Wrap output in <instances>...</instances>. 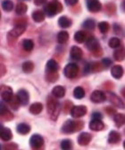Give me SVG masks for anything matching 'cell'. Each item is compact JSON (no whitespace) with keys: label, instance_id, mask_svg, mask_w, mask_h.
Segmentation results:
<instances>
[{"label":"cell","instance_id":"obj_30","mask_svg":"<svg viewBox=\"0 0 125 150\" xmlns=\"http://www.w3.org/2000/svg\"><path fill=\"white\" fill-rule=\"evenodd\" d=\"M74 40L78 43H83L86 40V33L82 31H79L74 34Z\"/></svg>","mask_w":125,"mask_h":150},{"label":"cell","instance_id":"obj_45","mask_svg":"<svg viewBox=\"0 0 125 150\" xmlns=\"http://www.w3.org/2000/svg\"><path fill=\"white\" fill-rule=\"evenodd\" d=\"M92 118L93 119H99V120H101L102 119V115L99 112H94L92 114Z\"/></svg>","mask_w":125,"mask_h":150},{"label":"cell","instance_id":"obj_43","mask_svg":"<svg viewBox=\"0 0 125 150\" xmlns=\"http://www.w3.org/2000/svg\"><path fill=\"white\" fill-rule=\"evenodd\" d=\"M34 3L37 6H42L47 3V0H34Z\"/></svg>","mask_w":125,"mask_h":150},{"label":"cell","instance_id":"obj_12","mask_svg":"<svg viewBox=\"0 0 125 150\" xmlns=\"http://www.w3.org/2000/svg\"><path fill=\"white\" fill-rule=\"evenodd\" d=\"M12 138H13L12 131L8 128H6L2 124H0V139L4 141H10Z\"/></svg>","mask_w":125,"mask_h":150},{"label":"cell","instance_id":"obj_33","mask_svg":"<svg viewBox=\"0 0 125 150\" xmlns=\"http://www.w3.org/2000/svg\"><path fill=\"white\" fill-rule=\"evenodd\" d=\"M22 47L26 51H31L34 48V43L32 42V40H30V39L24 40L22 42Z\"/></svg>","mask_w":125,"mask_h":150},{"label":"cell","instance_id":"obj_40","mask_svg":"<svg viewBox=\"0 0 125 150\" xmlns=\"http://www.w3.org/2000/svg\"><path fill=\"white\" fill-rule=\"evenodd\" d=\"M58 79L57 72H47V80L49 82H55Z\"/></svg>","mask_w":125,"mask_h":150},{"label":"cell","instance_id":"obj_29","mask_svg":"<svg viewBox=\"0 0 125 150\" xmlns=\"http://www.w3.org/2000/svg\"><path fill=\"white\" fill-rule=\"evenodd\" d=\"M58 24L61 27H63V28H68V27H70L72 25V21L66 16H62L58 20Z\"/></svg>","mask_w":125,"mask_h":150},{"label":"cell","instance_id":"obj_7","mask_svg":"<svg viewBox=\"0 0 125 150\" xmlns=\"http://www.w3.org/2000/svg\"><path fill=\"white\" fill-rule=\"evenodd\" d=\"M26 30V25L24 23H19L17 25H15L13 28L9 32V36H11L12 38H18L20 37Z\"/></svg>","mask_w":125,"mask_h":150},{"label":"cell","instance_id":"obj_32","mask_svg":"<svg viewBox=\"0 0 125 150\" xmlns=\"http://www.w3.org/2000/svg\"><path fill=\"white\" fill-rule=\"evenodd\" d=\"M73 95H74V97L76 98V99H82L83 97L85 96V91H84V89H83L82 87H80V86H78V87H76L75 89H74V91H73Z\"/></svg>","mask_w":125,"mask_h":150},{"label":"cell","instance_id":"obj_46","mask_svg":"<svg viewBox=\"0 0 125 150\" xmlns=\"http://www.w3.org/2000/svg\"><path fill=\"white\" fill-rule=\"evenodd\" d=\"M0 17H1V13H0Z\"/></svg>","mask_w":125,"mask_h":150},{"label":"cell","instance_id":"obj_42","mask_svg":"<svg viewBox=\"0 0 125 150\" xmlns=\"http://www.w3.org/2000/svg\"><path fill=\"white\" fill-rule=\"evenodd\" d=\"M102 64H103L105 67H109L111 64H112V61H111L109 59H104L102 60Z\"/></svg>","mask_w":125,"mask_h":150},{"label":"cell","instance_id":"obj_24","mask_svg":"<svg viewBox=\"0 0 125 150\" xmlns=\"http://www.w3.org/2000/svg\"><path fill=\"white\" fill-rule=\"evenodd\" d=\"M32 18L36 23H41V22H43L45 19V13L41 10H37V11L33 12Z\"/></svg>","mask_w":125,"mask_h":150},{"label":"cell","instance_id":"obj_36","mask_svg":"<svg viewBox=\"0 0 125 150\" xmlns=\"http://www.w3.org/2000/svg\"><path fill=\"white\" fill-rule=\"evenodd\" d=\"M2 7L5 11L10 12L13 8V3L11 1V0H5V1L2 3Z\"/></svg>","mask_w":125,"mask_h":150},{"label":"cell","instance_id":"obj_17","mask_svg":"<svg viewBox=\"0 0 125 150\" xmlns=\"http://www.w3.org/2000/svg\"><path fill=\"white\" fill-rule=\"evenodd\" d=\"M0 116L6 118L7 120H10L13 117L3 102H0Z\"/></svg>","mask_w":125,"mask_h":150},{"label":"cell","instance_id":"obj_13","mask_svg":"<svg viewBox=\"0 0 125 150\" xmlns=\"http://www.w3.org/2000/svg\"><path fill=\"white\" fill-rule=\"evenodd\" d=\"M91 135L88 132L80 133L78 137V143L80 146H87L91 141Z\"/></svg>","mask_w":125,"mask_h":150},{"label":"cell","instance_id":"obj_6","mask_svg":"<svg viewBox=\"0 0 125 150\" xmlns=\"http://www.w3.org/2000/svg\"><path fill=\"white\" fill-rule=\"evenodd\" d=\"M44 144V139L38 134H34L30 139V145L33 149H38Z\"/></svg>","mask_w":125,"mask_h":150},{"label":"cell","instance_id":"obj_21","mask_svg":"<svg viewBox=\"0 0 125 150\" xmlns=\"http://www.w3.org/2000/svg\"><path fill=\"white\" fill-rule=\"evenodd\" d=\"M107 140H108V142L110 144H116V143H118L121 140V135L117 131L113 130V131H111L109 133Z\"/></svg>","mask_w":125,"mask_h":150},{"label":"cell","instance_id":"obj_22","mask_svg":"<svg viewBox=\"0 0 125 150\" xmlns=\"http://www.w3.org/2000/svg\"><path fill=\"white\" fill-rule=\"evenodd\" d=\"M52 94L55 98H62L64 96V94H65V89L61 86H57L53 88Z\"/></svg>","mask_w":125,"mask_h":150},{"label":"cell","instance_id":"obj_25","mask_svg":"<svg viewBox=\"0 0 125 150\" xmlns=\"http://www.w3.org/2000/svg\"><path fill=\"white\" fill-rule=\"evenodd\" d=\"M17 131L22 135H26L31 131V127L26 123H21L17 126Z\"/></svg>","mask_w":125,"mask_h":150},{"label":"cell","instance_id":"obj_18","mask_svg":"<svg viewBox=\"0 0 125 150\" xmlns=\"http://www.w3.org/2000/svg\"><path fill=\"white\" fill-rule=\"evenodd\" d=\"M82 55L83 52L81 50L80 48L77 47V46H73L71 50V57L74 60H80L82 59Z\"/></svg>","mask_w":125,"mask_h":150},{"label":"cell","instance_id":"obj_31","mask_svg":"<svg viewBox=\"0 0 125 150\" xmlns=\"http://www.w3.org/2000/svg\"><path fill=\"white\" fill-rule=\"evenodd\" d=\"M69 39V34L67 32L65 31H63V32H60L58 34H57V40L58 42L61 43V44H64V43H66L67 40Z\"/></svg>","mask_w":125,"mask_h":150},{"label":"cell","instance_id":"obj_16","mask_svg":"<svg viewBox=\"0 0 125 150\" xmlns=\"http://www.w3.org/2000/svg\"><path fill=\"white\" fill-rule=\"evenodd\" d=\"M87 6H88V9L93 13H96L100 11L101 9V4L98 0H89Z\"/></svg>","mask_w":125,"mask_h":150},{"label":"cell","instance_id":"obj_4","mask_svg":"<svg viewBox=\"0 0 125 150\" xmlns=\"http://www.w3.org/2000/svg\"><path fill=\"white\" fill-rule=\"evenodd\" d=\"M79 73V67L75 64V63H70L68 64L65 67H64V74L67 78H75L77 76Z\"/></svg>","mask_w":125,"mask_h":150},{"label":"cell","instance_id":"obj_39","mask_svg":"<svg viewBox=\"0 0 125 150\" xmlns=\"http://www.w3.org/2000/svg\"><path fill=\"white\" fill-rule=\"evenodd\" d=\"M73 147L72 141L69 139H64L61 142V148L64 150H70Z\"/></svg>","mask_w":125,"mask_h":150},{"label":"cell","instance_id":"obj_14","mask_svg":"<svg viewBox=\"0 0 125 150\" xmlns=\"http://www.w3.org/2000/svg\"><path fill=\"white\" fill-rule=\"evenodd\" d=\"M107 98H109V101L112 103L114 105L121 108V109H123L124 108V104L122 103V101L117 96V95H115V93H107Z\"/></svg>","mask_w":125,"mask_h":150},{"label":"cell","instance_id":"obj_34","mask_svg":"<svg viewBox=\"0 0 125 150\" xmlns=\"http://www.w3.org/2000/svg\"><path fill=\"white\" fill-rule=\"evenodd\" d=\"M27 9H28L27 5H25L24 3H18L17 6H16L15 11H16L17 15L22 16V15H24V13L27 12Z\"/></svg>","mask_w":125,"mask_h":150},{"label":"cell","instance_id":"obj_27","mask_svg":"<svg viewBox=\"0 0 125 150\" xmlns=\"http://www.w3.org/2000/svg\"><path fill=\"white\" fill-rule=\"evenodd\" d=\"M117 50H115L114 52V58L117 61H122L124 59V50L123 48H116Z\"/></svg>","mask_w":125,"mask_h":150},{"label":"cell","instance_id":"obj_37","mask_svg":"<svg viewBox=\"0 0 125 150\" xmlns=\"http://www.w3.org/2000/svg\"><path fill=\"white\" fill-rule=\"evenodd\" d=\"M83 26H84V28L88 29V30H93L96 26V23H95V21L92 20V19H88L84 22L83 23Z\"/></svg>","mask_w":125,"mask_h":150},{"label":"cell","instance_id":"obj_3","mask_svg":"<svg viewBox=\"0 0 125 150\" xmlns=\"http://www.w3.org/2000/svg\"><path fill=\"white\" fill-rule=\"evenodd\" d=\"M63 9L62 5L59 2H50L45 6V12L48 16H54L60 13Z\"/></svg>","mask_w":125,"mask_h":150},{"label":"cell","instance_id":"obj_11","mask_svg":"<svg viewBox=\"0 0 125 150\" xmlns=\"http://www.w3.org/2000/svg\"><path fill=\"white\" fill-rule=\"evenodd\" d=\"M105 124L99 119H92L89 122V129L93 131H100L104 129Z\"/></svg>","mask_w":125,"mask_h":150},{"label":"cell","instance_id":"obj_19","mask_svg":"<svg viewBox=\"0 0 125 150\" xmlns=\"http://www.w3.org/2000/svg\"><path fill=\"white\" fill-rule=\"evenodd\" d=\"M111 74L115 78V79H120L122 76L123 74V69L122 67L120 65H115L112 67L111 69Z\"/></svg>","mask_w":125,"mask_h":150},{"label":"cell","instance_id":"obj_41","mask_svg":"<svg viewBox=\"0 0 125 150\" xmlns=\"http://www.w3.org/2000/svg\"><path fill=\"white\" fill-rule=\"evenodd\" d=\"M6 72V67L3 65V64H0V77L3 76Z\"/></svg>","mask_w":125,"mask_h":150},{"label":"cell","instance_id":"obj_38","mask_svg":"<svg viewBox=\"0 0 125 150\" xmlns=\"http://www.w3.org/2000/svg\"><path fill=\"white\" fill-rule=\"evenodd\" d=\"M109 23L107 22H101L98 23V29L102 33H105L109 30Z\"/></svg>","mask_w":125,"mask_h":150},{"label":"cell","instance_id":"obj_1","mask_svg":"<svg viewBox=\"0 0 125 150\" xmlns=\"http://www.w3.org/2000/svg\"><path fill=\"white\" fill-rule=\"evenodd\" d=\"M82 127H83V123L81 121H74L73 120H67L63 125L62 131L66 134H70L80 130Z\"/></svg>","mask_w":125,"mask_h":150},{"label":"cell","instance_id":"obj_8","mask_svg":"<svg viewBox=\"0 0 125 150\" xmlns=\"http://www.w3.org/2000/svg\"><path fill=\"white\" fill-rule=\"evenodd\" d=\"M90 100L93 102V103H103L106 100V94L102 92V91H99V90H96L94 91L91 95H90Z\"/></svg>","mask_w":125,"mask_h":150},{"label":"cell","instance_id":"obj_44","mask_svg":"<svg viewBox=\"0 0 125 150\" xmlns=\"http://www.w3.org/2000/svg\"><path fill=\"white\" fill-rule=\"evenodd\" d=\"M78 0H65V3L68 5V6H73L75 4H77Z\"/></svg>","mask_w":125,"mask_h":150},{"label":"cell","instance_id":"obj_20","mask_svg":"<svg viewBox=\"0 0 125 150\" xmlns=\"http://www.w3.org/2000/svg\"><path fill=\"white\" fill-rule=\"evenodd\" d=\"M59 69V65L58 63L54 60V59H50L47 61V65H46V69L47 72H57Z\"/></svg>","mask_w":125,"mask_h":150},{"label":"cell","instance_id":"obj_2","mask_svg":"<svg viewBox=\"0 0 125 150\" xmlns=\"http://www.w3.org/2000/svg\"><path fill=\"white\" fill-rule=\"evenodd\" d=\"M47 112L53 120H57L60 112V104L57 101L53 98H49L47 101Z\"/></svg>","mask_w":125,"mask_h":150},{"label":"cell","instance_id":"obj_47","mask_svg":"<svg viewBox=\"0 0 125 150\" xmlns=\"http://www.w3.org/2000/svg\"><path fill=\"white\" fill-rule=\"evenodd\" d=\"M0 149H1V146H0Z\"/></svg>","mask_w":125,"mask_h":150},{"label":"cell","instance_id":"obj_23","mask_svg":"<svg viewBox=\"0 0 125 150\" xmlns=\"http://www.w3.org/2000/svg\"><path fill=\"white\" fill-rule=\"evenodd\" d=\"M43 110V105L42 103H32L30 107V112L34 114V115H38Z\"/></svg>","mask_w":125,"mask_h":150},{"label":"cell","instance_id":"obj_26","mask_svg":"<svg viewBox=\"0 0 125 150\" xmlns=\"http://www.w3.org/2000/svg\"><path fill=\"white\" fill-rule=\"evenodd\" d=\"M22 69L24 73H27V74L31 73L34 69V64L31 61H26L22 64Z\"/></svg>","mask_w":125,"mask_h":150},{"label":"cell","instance_id":"obj_28","mask_svg":"<svg viewBox=\"0 0 125 150\" xmlns=\"http://www.w3.org/2000/svg\"><path fill=\"white\" fill-rule=\"evenodd\" d=\"M114 120H115V125L120 128L122 127L123 124H124V121H125V117L122 113H117L115 114V118H114Z\"/></svg>","mask_w":125,"mask_h":150},{"label":"cell","instance_id":"obj_5","mask_svg":"<svg viewBox=\"0 0 125 150\" xmlns=\"http://www.w3.org/2000/svg\"><path fill=\"white\" fill-rule=\"evenodd\" d=\"M0 96L2 97V99L7 103H9L13 94V89L10 87V86H5V85H2L0 86Z\"/></svg>","mask_w":125,"mask_h":150},{"label":"cell","instance_id":"obj_9","mask_svg":"<svg viewBox=\"0 0 125 150\" xmlns=\"http://www.w3.org/2000/svg\"><path fill=\"white\" fill-rule=\"evenodd\" d=\"M86 113H87V107H85L84 105L74 106L71 110V115L73 118H77V119L83 117Z\"/></svg>","mask_w":125,"mask_h":150},{"label":"cell","instance_id":"obj_15","mask_svg":"<svg viewBox=\"0 0 125 150\" xmlns=\"http://www.w3.org/2000/svg\"><path fill=\"white\" fill-rule=\"evenodd\" d=\"M86 46L91 51H96V50H98L99 49V43H98V40H96V39L94 38V37H89L87 40Z\"/></svg>","mask_w":125,"mask_h":150},{"label":"cell","instance_id":"obj_10","mask_svg":"<svg viewBox=\"0 0 125 150\" xmlns=\"http://www.w3.org/2000/svg\"><path fill=\"white\" fill-rule=\"evenodd\" d=\"M16 98L19 102V103L22 106H25L28 104L29 103V100H30V95H29V93H28L26 90H20L18 93H17V95H16Z\"/></svg>","mask_w":125,"mask_h":150},{"label":"cell","instance_id":"obj_35","mask_svg":"<svg viewBox=\"0 0 125 150\" xmlns=\"http://www.w3.org/2000/svg\"><path fill=\"white\" fill-rule=\"evenodd\" d=\"M109 46L113 49H116V48H119L121 46V40L119 38H116V37H114V38H111L110 40H109Z\"/></svg>","mask_w":125,"mask_h":150}]
</instances>
